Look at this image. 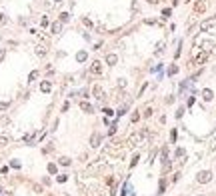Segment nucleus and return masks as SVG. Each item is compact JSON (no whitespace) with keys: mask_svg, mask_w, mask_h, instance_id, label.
<instances>
[{"mask_svg":"<svg viewBox=\"0 0 216 196\" xmlns=\"http://www.w3.org/2000/svg\"><path fill=\"white\" fill-rule=\"evenodd\" d=\"M210 178H212V174H210L208 170H202V172H198V176H196V180H198L200 184H206V182H210Z\"/></svg>","mask_w":216,"mask_h":196,"instance_id":"obj_1","label":"nucleus"},{"mask_svg":"<svg viewBox=\"0 0 216 196\" xmlns=\"http://www.w3.org/2000/svg\"><path fill=\"white\" fill-rule=\"evenodd\" d=\"M90 72H92V74H96V76H98V74H100V72H102V64H100V62H98V60H94V62H92V66H90Z\"/></svg>","mask_w":216,"mask_h":196,"instance_id":"obj_2","label":"nucleus"},{"mask_svg":"<svg viewBox=\"0 0 216 196\" xmlns=\"http://www.w3.org/2000/svg\"><path fill=\"white\" fill-rule=\"evenodd\" d=\"M106 62H108V66H114V64L118 62V56L110 52V54H106Z\"/></svg>","mask_w":216,"mask_h":196,"instance_id":"obj_3","label":"nucleus"},{"mask_svg":"<svg viewBox=\"0 0 216 196\" xmlns=\"http://www.w3.org/2000/svg\"><path fill=\"white\" fill-rule=\"evenodd\" d=\"M92 90H94V96H96L98 100H102V98H104V90H102L100 86H94Z\"/></svg>","mask_w":216,"mask_h":196,"instance_id":"obj_4","label":"nucleus"},{"mask_svg":"<svg viewBox=\"0 0 216 196\" xmlns=\"http://www.w3.org/2000/svg\"><path fill=\"white\" fill-rule=\"evenodd\" d=\"M212 96H214V94H212V90H208V88H206V90H202V98H204L206 102H208V100H212Z\"/></svg>","mask_w":216,"mask_h":196,"instance_id":"obj_5","label":"nucleus"},{"mask_svg":"<svg viewBox=\"0 0 216 196\" xmlns=\"http://www.w3.org/2000/svg\"><path fill=\"white\" fill-rule=\"evenodd\" d=\"M52 32H54V34H60V32H62V24H60V22H54V24H52Z\"/></svg>","mask_w":216,"mask_h":196,"instance_id":"obj_6","label":"nucleus"},{"mask_svg":"<svg viewBox=\"0 0 216 196\" xmlns=\"http://www.w3.org/2000/svg\"><path fill=\"white\" fill-rule=\"evenodd\" d=\"M80 108H82V110H84V112H88V114H90V112H92V106H90V104H88V102H80Z\"/></svg>","mask_w":216,"mask_h":196,"instance_id":"obj_7","label":"nucleus"},{"mask_svg":"<svg viewBox=\"0 0 216 196\" xmlns=\"http://www.w3.org/2000/svg\"><path fill=\"white\" fill-rule=\"evenodd\" d=\"M98 142H100V136H98V134H94V136L90 138V144H92V146H98Z\"/></svg>","mask_w":216,"mask_h":196,"instance_id":"obj_8","label":"nucleus"},{"mask_svg":"<svg viewBox=\"0 0 216 196\" xmlns=\"http://www.w3.org/2000/svg\"><path fill=\"white\" fill-rule=\"evenodd\" d=\"M40 90L42 92H50V82H42L40 84Z\"/></svg>","mask_w":216,"mask_h":196,"instance_id":"obj_9","label":"nucleus"},{"mask_svg":"<svg viewBox=\"0 0 216 196\" xmlns=\"http://www.w3.org/2000/svg\"><path fill=\"white\" fill-rule=\"evenodd\" d=\"M206 56H208V52H202V54L196 58V62H198V64H200V62H204V60H206Z\"/></svg>","mask_w":216,"mask_h":196,"instance_id":"obj_10","label":"nucleus"},{"mask_svg":"<svg viewBox=\"0 0 216 196\" xmlns=\"http://www.w3.org/2000/svg\"><path fill=\"white\" fill-rule=\"evenodd\" d=\"M36 54H38V56H44V54H46V48H44V46H38V48H36Z\"/></svg>","mask_w":216,"mask_h":196,"instance_id":"obj_11","label":"nucleus"},{"mask_svg":"<svg viewBox=\"0 0 216 196\" xmlns=\"http://www.w3.org/2000/svg\"><path fill=\"white\" fill-rule=\"evenodd\" d=\"M76 58H78V62H84V60H86V52H78Z\"/></svg>","mask_w":216,"mask_h":196,"instance_id":"obj_12","label":"nucleus"},{"mask_svg":"<svg viewBox=\"0 0 216 196\" xmlns=\"http://www.w3.org/2000/svg\"><path fill=\"white\" fill-rule=\"evenodd\" d=\"M6 144H8V138H6V136H0V148L6 146Z\"/></svg>","mask_w":216,"mask_h":196,"instance_id":"obj_13","label":"nucleus"},{"mask_svg":"<svg viewBox=\"0 0 216 196\" xmlns=\"http://www.w3.org/2000/svg\"><path fill=\"white\" fill-rule=\"evenodd\" d=\"M176 72H178V68H176V66H170V68H168V74H170V76L176 74Z\"/></svg>","mask_w":216,"mask_h":196,"instance_id":"obj_14","label":"nucleus"},{"mask_svg":"<svg viewBox=\"0 0 216 196\" xmlns=\"http://www.w3.org/2000/svg\"><path fill=\"white\" fill-rule=\"evenodd\" d=\"M68 16H70V14H66V12H64V14H60V20H62V22H66V20H68Z\"/></svg>","mask_w":216,"mask_h":196,"instance_id":"obj_15","label":"nucleus"},{"mask_svg":"<svg viewBox=\"0 0 216 196\" xmlns=\"http://www.w3.org/2000/svg\"><path fill=\"white\" fill-rule=\"evenodd\" d=\"M4 56H6V50H4V48H0V62L4 60Z\"/></svg>","mask_w":216,"mask_h":196,"instance_id":"obj_16","label":"nucleus"},{"mask_svg":"<svg viewBox=\"0 0 216 196\" xmlns=\"http://www.w3.org/2000/svg\"><path fill=\"white\" fill-rule=\"evenodd\" d=\"M178 156H184V148H178V150H176V158Z\"/></svg>","mask_w":216,"mask_h":196,"instance_id":"obj_17","label":"nucleus"},{"mask_svg":"<svg viewBox=\"0 0 216 196\" xmlns=\"http://www.w3.org/2000/svg\"><path fill=\"white\" fill-rule=\"evenodd\" d=\"M36 76H38V72H36V70H34V72H30V80H34ZM30 80H28V82H30Z\"/></svg>","mask_w":216,"mask_h":196,"instance_id":"obj_18","label":"nucleus"},{"mask_svg":"<svg viewBox=\"0 0 216 196\" xmlns=\"http://www.w3.org/2000/svg\"><path fill=\"white\" fill-rule=\"evenodd\" d=\"M4 108H8V102H0V110H4Z\"/></svg>","mask_w":216,"mask_h":196,"instance_id":"obj_19","label":"nucleus"},{"mask_svg":"<svg viewBox=\"0 0 216 196\" xmlns=\"http://www.w3.org/2000/svg\"><path fill=\"white\" fill-rule=\"evenodd\" d=\"M4 22H6V18H4V14L0 12V24H4Z\"/></svg>","mask_w":216,"mask_h":196,"instance_id":"obj_20","label":"nucleus"},{"mask_svg":"<svg viewBox=\"0 0 216 196\" xmlns=\"http://www.w3.org/2000/svg\"><path fill=\"white\" fill-rule=\"evenodd\" d=\"M148 2H150V4H156V2H158V0H148Z\"/></svg>","mask_w":216,"mask_h":196,"instance_id":"obj_21","label":"nucleus"},{"mask_svg":"<svg viewBox=\"0 0 216 196\" xmlns=\"http://www.w3.org/2000/svg\"><path fill=\"white\" fill-rule=\"evenodd\" d=\"M56 2H62V0H56Z\"/></svg>","mask_w":216,"mask_h":196,"instance_id":"obj_22","label":"nucleus"},{"mask_svg":"<svg viewBox=\"0 0 216 196\" xmlns=\"http://www.w3.org/2000/svg\"><path fill=\"white\" fill-rule=\"evenodd\" d=\"M4 196H10V194H4Z\"/></svg>","mask_w":216,"mask_h":196,"instance_id":"obj_23","label":"nucleus"}]
</instances>
